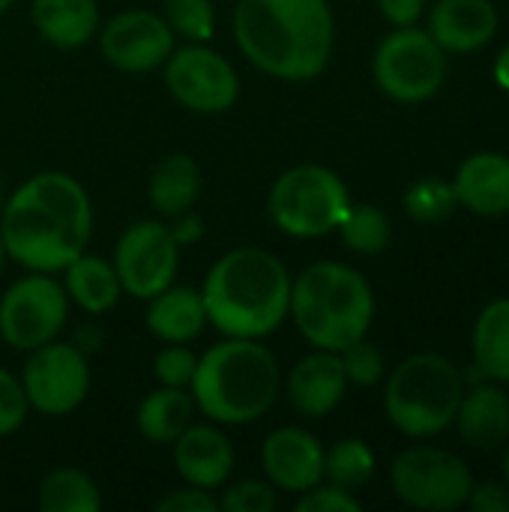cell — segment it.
I'll return each instance as SVG.
<instances>
[{
    "label": "cell",
    "instance_id": "obj_31",
    "mask_svg": "<svg viewBox=\"0 0 509 512\" xmlns=\"http://www.w3.org/2000/svg\"><path fill=\"white\" fill-rule=\"evenodd\" d=\"M165 21L174 36L189 42H210L216 33L213 0H165Z\"/></svg>",
    "mask_w": 509,
    "mask_h": 512
},
{
    "label": "cell",
    "instance_id": "obj_19",
    "mask_svg": "<svg viewBox=\"0 0 509 512\" xmlns=\"http://www.w3.org/2000/svg\"><path fill=\"white\" fill-rule=\"evenodd\" d=\"M456 201L480 216L509 213V156L504 153H474L462 162L453 180Z\"/></svg>",
    "mask_w": 509,
    "mask_h": 512
},
{
    "label": "cell",
    "instance_id": "obj_44",
    "mask_svg": "<svg viewBox=\"0 0 509 512\" xmlns=\"http://www.w3.org/2000/svg\"><path fill=\"white\" fill-rule=\"evenodd\" d=\"M3 261H6V249H3V237H0V270H3Z\"/></svg>",
    "mask_w": 509,
    "mask_h": 512
},
{
    "label": "cell",
    "instance_id": "obj_32",
    "mask_svg": "<svg viewBox=\"0 0 509 512\" xmlns=\"http://www.w3.org/2000/svg\"><path fill=\"white\" fill-rule=\"evenodd\" d=\"M339 360H342V369H345V378L348 384H357V387H375L381 378H384V354L378 345L357 339L351 342L345 351H339Z\"/></svg>",
    "mask_w": 509,
    "mask_h": 512
},
{
    "label": "cell",
    "instance_id": "obj_23",
    "mask_svg": "<svg viewBox=\"0 0 509 512\" xmlns=\"http://www.w3.org/2000/svg\"><path fill=\"white\" fill-rule=\"evenodd\" d=\"M195 417V399L183 387H159L147 393L135 411V426L144 441L168 447L174 444Z\"/></svg>",
    "mask_w": 509,
    "mask_h": 512
},
{
    "label": "cell",
    "instance_id": "obj_27",
    "mask_svg": "<svg viewBox=\"0 0 509 512\" xmlns=\"http://www.w3.org/2000/svg\"><path fill=\"white\" fill-rule=\"evenodd\" d=\"M36 504L42 512H99L102 495L99 486L78 468H54L39 483Z\"/></svg>",
    "mask_w": 509,
    "mask_h": 512
},
{
    "label": "cell",
    "instance_id": "obj_20",
    "mask_svg": "<svg viewBox=\"0 0 509 512\" xmlns=\"http://www.w3.org/2000/svg\"><path fill=\"white\" fill-rule=\"evenodd\" d=\"M456 429L474 450H498L509 441V396L495 384H477L462 393Z\"/></svg>",
    "mask_w": 509,
    "mask_h": 512
},
{
    "label": "cell",
    "instance_id": "obj_21",
    "mask_svg": "<svg viewBox=\"0 0 509 512\" xmlns=\"http://www.w3.org/2000/svg\"><path fill=\"white\" fill-rule=\"evenodd\" d=\"M147 330L159 342H177L186 345L198 339L207 327V309L201 300V291L186 285H168L156 297L147 300Z\"/></svg>",
    "mask_w": 509,
    "mask_h": 512
},
{
    "label": "cell",
    "instance_id": "obj_15",
    "mask_svg": "<svg viewBox=\"0 0 509 512\" xmlns=\"http://www.w3.org/2000/svg\"><path fill=\"white\" fill-rule=\"evenodd\" d=\"M261 468L276 489L300 495L324 483V447L312 432L282 426L267 435L261 447Z\"/></svg>",
    "mask_w": 509,
    "mask_h": 512
},
{
    "label": "cell",
    "instance_id": "obj_36",
    "mask_svg": "<svg viewBox=\"0 0 509 512\" xmlns=\"http://www.w3.org/2000/svg\"><path fill=\"white\" fill-rule=\"evenodd\" d=\"M294 510L297 512H360L363 510V504L354 498V492H348V489H339V486H333V483H327V486H312V489H306V492H300V498H297V504H294Z\"/></svg>",
    "mask_w": 509,
    "mask_h": 512
},
{
    "label": "cell",
    "instance_id": "obj_39",
    "mask_svg": "<svg viewBox=\"0 0 509 512\" xmlns=\"http://www.w3.org/2000/svg\"><path fill=\"white\" fill-rule=\"evenodd\" d=\"M378 9L393 27H411L420 21L426 0H378Z\"/></svg>",
    "mask_w": 509,
    "mask_h": 512
},
{
    "label": "cell",
    "instance_id": "obj_17",
    "mask_svg": "<svg viewBox=\"0 0 509 512\" xmlns=\"http://www.w3.org/2000/svg\"><path fill=\"white\" fill-rule=\"evenodd\" d=\"M174 465L183 483L198 489H219L234 471V447L213 423H192L174 441Z\"/></svg>",
    "mask_w": 509,
    "mask_h": 512
},
{
    "label": "cell",
    "instance_id": "obj_13",
    "mask_svg": "<svg viewBox=\"0 0 509 512\" xmlns=\"http://www.w3.org/2000/svg\"><path fill=\"white\" fill-rule=\"evenodd\" d=\"M168 93L195 114H222L240 96L237 69L204 42L174 48L165 60Z\"/></svg>",
    "mask_w": 509,
    "mask_h": 512
},
{
    "label": "cell",
    "instance_id": "obj_29",
    "mask_svg": "<svg viewBox=\"0 0 509 512\" xmlns=\"http://www.w3.org/2000/svg\"><path fill=\"white\" fill-rule=\"evenodd\" d=\"M336 231L342 234V243L357 255H381L393 237L387 213L372 204H351Z\"/></svg>",
    "mask_w": 509,
    "mask_h": 512
},
{
    "label": "cell",
    "instance_id": "obj_2",
    "mask_svg": "<svg viewBox=\"0 0 509 512\" xmlns=\"http://www.w3.org/2000/svg\"><path fill=\"white\" fill-rule=\"evenodd\" d=\"M234 39L255 69L309 81L333 57L336 18L327 0H237Z\"/></svg>",
    "mask_w": 509,
    "mask_h": 512
},
{
    "label": "cell",
    "instance_id": "obj_16",
    "mask_svg": "<svg viewBox=\"0 0 509 512\" xmlns=\"http://www.w3.org/2000/svg\"><path fill=\"white\" fill-rule=\"evenodd\" d=\"M345 390H348V378H345L339 354L321 351V348L303 357L285 381L291 408L306 420H321L333 414L339 402L345 399Z\"/></svg>",
    "mask_w": 509,
    "mask_h": 512
},
{
    "label": "cell",
    "instance_id": "obj_10",
    "mask_svg": "<svg viewBox=\"0 0 509 512\" xmlns=\"http://www.w3.org/2000/svg\"><path fill=\"white\" fill-rule=\"evenodd\" d=\"M69 318V294L51 273L30 270L0 297V336L15 351H36L57 339Z\"/></svg>",
    "mask_w": 509,
    "mask_h": 512
},
{
    "label": "cell",
    "instance_id": "obj_33",
    "mask_svg": "<svg viewBox=\"0 0 509 512\" xmlns=\"http://www.w3.org/2000/svg\"><path fill=\"white\" fill-rule=\"evenodd\" d=\"M195 366H198L195 351H189L186 345L168 342L156 354V360H153V375H156V381L162 387H183V390H189L192 375H195Z\"/></svg>",
    "mask_w": 509,
    "mask_h": 512
},
{
    "label": "cell",
    "instance_id": "obj_41",
    "mask_svg": "<svg viewBox=\"0 0 509 512\" xmlns=\"http://www.w3.org/2000/svg\"><path fill=\"white\" fill-rule=\"evenodd\" d=\"M495 81L509 93V45L495 57Z\"/></svg>",
    "mask_w": 509,
    "mask_h": 512
},
{
    "label": "cell",
    "instance_id": "obj_5",
    "mask_svg": "<svg viewBox=\"0 0 509 512\" xmlns=\"http://www.w3.org/2000/svg\"><path fill=\"white\" fill-rule=\"evenodd\" d=\"M288 315L312 348L339 354L369 333L375 318V294L354 267L318 261L291 279Z\"/></svg>",
    "mask_w": 509,
    "mask_h": 512
},
{
    "label": "cell",
    "instance_id": "obj_8",
    "mask_svg": "<svg viewBox=\"0 0 509 512\" xmlns=\"http://www.w3.org/2000/svg\"><path fill=\"white\" fill-rule=\"evenodd\" d=\"M378 87L405 105L432 99L447 81V51L420 27H396L387 33L372 57Z\"/></svg>",
    "mask_w": 509,
    "mask_h": 512
},
{
    "label": "cell",
    "instance_id": "obj_25",
    "mask_svg": "<svg viewBox=\"0 0 509 512\" xmlns=\"http://www.w3.org/2000/svg\"><path fill=\"white\" fill-rule=\"evenodd\" d=\"M201 192V168L192 156L186 153H171L165 156L153 174H150V186H147V198L153 204V210L159 216H180L186 210H192L195 198Z\"/></svg>",
    "mask_w": 509,
    "mask_h": 512
},
{
    "label": "cell",
    "instance_id": "obj_40",
    "mask_svg": "<svg viewBox=\"0 0 509 512\" xmlns=\"http://www.w3.org/2000/svg\"><path fill=\"white\" fill-rule=\"evenodd\" d=\"M174 219H177V222L171 225V234H174V240H177L180 246H189V243L201 240L204 225H201L198 216H192V213L186 210V213H180V216H174Z\"/></svg>",
    "mask_w": 509,
    "mask_h": 512
},
{
    "label": "cell",
    "instance_id": "obj_35",
    "mask_svg": "<svg viewBox=\"0 0 509 512\" xmlns=\"http://www.w3.org/2000/svg\"><path fill=\"white\" fill-rule=\"evenodd\" d=\"M27 396L21 387V378L6 372L0 366V438L18 432L27 420Z\"/></svg>",
    "mask_w": 509,
    "mask_h": 512
},
{
    "label": "cell",
    "instance_id": "obj_43",
    "mask_svg": "<svg viewBox=\"0 0 509 512\" xmlns=\"http://www.w3.org/2000/svg\"><path fill=\"white\" fill-rule=\"evenodd\" d=\"M12 3H15V0H0V15H3V12H6V9L12 6Z\"/></svg>",
    "mask_w": 509,
    "mask_h": 512
},
{
    "label": "cell",
    "instance_id": "obj_7",
    "mask_svg": "<svg viewBox=\"0 0 509 512\" xmlns=\"http://www.w3.org/2000/svg\"><path fill=\"white\" fill-rule=\"evenodd\" d=\"M351 207L345 180L324 165H294L276 177L267 195L273 225L297 240L327 237Z\"/></svg>",
    "mask_w": 509,
    "mask_h": 512
},
{
    "label": "cell",
    "instance_id": "obj_26",
    "mask_svg": "<svg viewBox=\"0 0 509 512\" xmlns=\"http://www.w3.org/2000/svg\"><path fill=\"white\" fill-rule=\"evenodd\" d=\"M474 363L483 378L509 384V297L492 300L474 324Z\"/></svg>",
    "mask_w": 509,
    "mask_h": 512
},
{
    "label": "cell",
    "instance_id": "obj_24",
    "mask_svg": "<svg viewBox=\"0 0 509 512\" xmlns=\"http://www.w3.org/2000/svg\"><path fill=\"white\" fill-rule=\"evenodd\" d=\"M63 288L69 294V303H75L87 315L108 312L123 294L114 264L84 252L63 270Z\"/></svg>",
    "mask_w": 509,
    "mask_h": 512
},
{
    "label": "cell",
    "instance_id": "obj_11",
    "mask_svg": "<svg viewBox=\"0 0 509 512\" xmlns=\"http://www.w3.org/2000/svg\"><path fill=\"white\" fill-rule=\"evenodd\" d=\"M111 264L129 297L150 300L174 285L180 267V243L174 240L171 225L144 219L120 234Z\"/></svg>",
    "mask_w": 509,
    "mask_h": 512
},
{
    "label": "cell",
    "instance_id": "obj_38",
    "mask_svg": "<svg viewBox=\"0 0 509 512\" xmlns=\"http://www.w3.org/2000/svg\"><path fill=\"white\" fill-rule=\"evenodd\" d=\"M468 504H471V510L477 512H509V486L507 483L474 486Z\"/></svg>",
    "mask_w": 509,
    "mask_h": 512
},
{
    "label": "cell",
    "instance_id": "obj_37",
    "mask_svg": "<svg viewBox=\"0 0 509 512\" xmlns=\"http://www.w3.org/2000/svg\"><path fill=\"white\" fill-rule=\"evenodd\" d=\"M159 512H213L219 510V498L210 492V489H198V486H183V489H174L168 492L159 504Z\"/></svg>",
    "mask_w": 509,
    "mask_h": 512
},
{
    "label": "cell",
    "instance_id": "obj_1",
    "mask_svg": "<svg viewBox=\"0 0 509 512\" xmlns=\"http://www.w3.org/2000/svg\"><path fill=\"white\" fill-rule=\"evenodd\" d=\"M90 234V195L75 177L63 171L33 174L3 204V249L27 270L63 273L87 249Z\"/></svg>",
    "mask_w": 509,
    "mask_h": 512
},
{
    "label": "cell",
    "instance_id": "obj_34",
    "mask_svg": "<svg viewBox=\"0 0 509 512\" xmlns=\"http://www.w3.org/2000/svg\"><path fill=\"white\" fill-rule=\"evenodd\" d=\"M225 512H270L276 507V486L270 480H240L219 498Z\"/></svg>",
    "mask_w": 509,
    "mask_h": 512
},
{
    "label": "cell",
    "instance_id": "obj_4",
    "mask_svg": "<svg viewBox=\"0 0 509 512\" xmlns=\"http://www.w3.org/2000/svg\"><path fill=\"white\" fill-rule=\"evenodd\" d=\"M189 393L210 423L246 426L273 408L279 396V363L261 339L225 336L198 357Z\"/></svg>",
    "mask_w": 509,
    "mask_h": 512
},
{
    "label": "cell",
    "instance_id": "obj_3",
    "mask_svg": "<svg viewBox=\"0 0 509 512\" xmlns=\"http://www.w3.org/2000/svg\"><path fill=\"white\" fill-rule=\"evenodd\" d=\"M201 300L207 324L222 336L264 339L276 333L291 312V273L267 249L240 246L225 252L204 276Z\"/></svg>",
    "mask_w": 509,
    "mask_h": 512
},
{
    "label": "cell",
    "instance_id": "obj_18",
    "mask_svg": "<svg viewBox=\"0 0 509 512\" xmlns=\"http://www.w3.org/2000/svg\"><path fill=\"white\" fill-rule=\"evenodd\" d=\"M498 30V9L492 0H438L429 15L432 39L453 54L477 51L492 42Z\"/></svg>",
    "mask_w": 509,
    "mask_h": 512
},
{
    "label": "cell",
    "instance_id": "obj_14",
    "mask_svg": "<svg viewBox=\"0 0 509 512\" xmlns=\"http://www.w3.org/2000/svg\"><path fill=\"white\" fill-rule=\"evenodd\" d=\"M102 57L120 72H150L165 66L174 51V30L165 15L147 9H126L108 18L99 30Z\"/></svg>",
    "mask_w": 509,
    "mask_h": 512
},
{
    "label": "cell",
    "instance_id": "obj_9",
    "mask_svg": "<svg viewBox=\"0 0 509 512\" xmlns=\"http://www.w3.org/2000/svg\"><path fill=\"white\" fill-rule=\"evenodd\" d=\"M390 486L396 498L414 510H456L468 504L474 474L450 450L411 447L393 459Z\"/></svg>",
    "mask_w": 509,
    "mask_h": 512
},
{
    "label": "cell",
    "instance_id": "obj_28",
    "mask_svg": "<svg viewBox=\"0 0 509 512\" xmlns=\"http://www.w3.org/2000/svg\"><path fill=\"white\" fill-rule=\"evenodd\" d=\"M372 474H375V453L366 441L345 438V441H336L330 450H324V480L327 483L357 492L372 480Z\"/></svg>",
    "mask_w": 509,
    "mask_h": 512
},
{
    "label": "cell",
    "instance_id": "obj_42",
    "mask_svg": "<svg viewBox=\"0 0 509 512\" xmlns=\"http://www.w3.org/2000/svg\"><path fill=\"white\" fill-rule=\"evenodd\" d=\"M504 480H507V486H509V444H507V453H504Z\"/></svg>",
    "mask_w": 509,
    "mask_h": 512
},
{
    "label": "cell",
    "instance_id": "obj_6",
    "mask_svg": "<svg viewBox=\"0 0 509 512\" xmlns=\"http://www.w3.org/2000/svg\"><path fill=\"white\" fill-rule=\"evenodd\" d=\"M465 378L441 354H414L393 369L384 393L390 423L408 438H432L453 426Z\"/></svg>",
    "mask_w": 509,
    "mask_h": 512
},
{
    "label": "cell",
    "instance_id": "obj_12",
    "mask_svg": "<svg viewBox=\"0 0 509 512\" xmlns=\"http://www.w3.org/2000/svg\"><path fill=\"white\" fill-rule=\"evenodd\" d=\"M27 405L45 417L72 414L90 393V366L78 345L48 342L30 351L21 369Z\"/></svg>",
    "mask_w": 509,
    "mask_h": 512
},
{
    "label": "cell",
    "instance_id": "obj_30",
    "mask_svg": "<svg viewBox=\"0 0 509 512\" xmlns=\"http://www.w3.org/2000/svg\"><path fill=\"white\" fill-rule=\"evenodd\" d=\"M456 207H459V201H456L453 183H447L441 177H423L405 195V210L420 225H438Z\"/></svg>",
    "mask_w": 509,
    "mask_h": 512
},
{
    "label": "cell",
    "instance_id": "obj_22",
    "mask_svg": "<svg viewBox=\"0 0 509 512\" xmlns=\"http://www.w3.org/2000/svg\"><path fill=\"white\" fill-rule=\"evenodd\" d=\"M30 15L39 36L54 48H81L99 33L96 0H30Z\"/></svg>",
    "mask_w": 509,
    "mask_h": 512
}]
</instances>
